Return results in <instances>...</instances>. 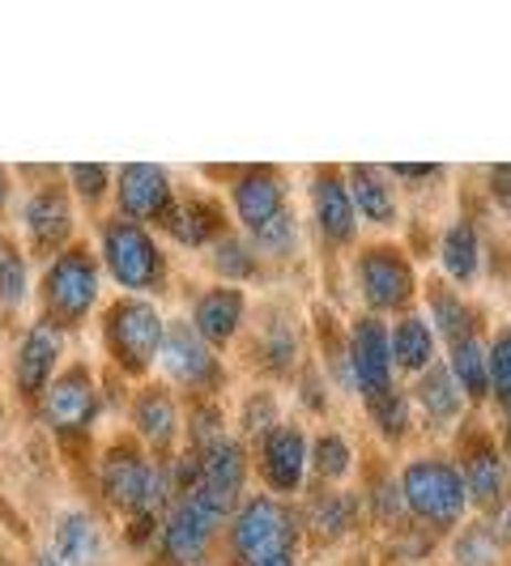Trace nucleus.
Instances as JSON below:
<instances>
[{"label": "nucleus", "mask_w": 511, "mask_h": 566, "mask_svg": "<svg viewBox=\"0 0 511 566\" xmlns=\"http://www.w3.org/2000/svg\"><path fill=\"white\" fill-rule=\"evenodd\" d=\"M230 205L234 218L248 227L255 252L285 255L294 248V213L285 205V184L273 167H248L243 175H234L230 184Z\"/></svg>", "instance_id": "nucleus-1"}, {"label": "nucleus", "mask_w": 511, "mask_h": 566, "mask_svg": "<svg viewBox=\"0 0 511 566\" xmlns=\"http://www.w3.org/2000/svg\"><path fill=\"white\" fill-rule=\"evenodd\" d=\"M98 478H103V494H107V503L119 507L128 520H154L158 511L167 507V469L158 464V460H149V455L137 448V443H128V439H119L107 448L103 455V469H98Z\"/></svg>", "instance_id": "nucleus-2"}, {"label": "nucleus", "mask_w": 511, "mask_h": 566, "mask_svg": "<svg viewBox=\"0 0 511 566\" xmlns=\"http://www.w3.org/2000/svg\"><path fill=\"white\" fill-rule=\"evenodd\" d=\"M400 499L409 515L426 528H452L456 520L469 507L465 478L452 460L444 455H423L400 473Z\"/></svg>", "instance_id": "nucleus-3"}, {"label": "nucleus", "mask_w": 511, "mask_h": 566, "mask_svg": "<svg viewBox=\"0 0 511 566\" xmlns=\"http://www.w3.org/2000/svg\"><path fill=\"white\" fill-rule=\"evenodd\" d=\"M103 264L115 277V285L133 294H163L167 290V255L154 243V234L128 218L115 213L103 222Z\"/></svg>", "instance_id": "nucleus-4"}, {"label": "nucleus", "mask_w": 511, "mask_h": 566, "mask_svg": "<svg viewBox=\"0 0 511 566\" xmlns=\"http://www.w3.org/2000/svg\"><path fill=\"white\" fill-rule=\"evenodd\" d=\"M167 324L149 298H115L112 312L103 315V340L107 354L124 375H145L154 358L163 354Z\"/></svg>", "instance_id": "nucleus-5"}, {"label": "nucleus", "mask_w": 511, "mask_h": 566, "mask_svg": "<svg viewBox=\"0 0 511 566\" xmlns=\"http://www.w3.org/2000/svg\"><path fill=\"white\" fill-rule=\"evenodd\" d=\"M39 298H43L48 324H56V328L82 324L98 298V260L77 243L52 255L43 269V282H39Z\"/></svg>", "instance_id": "nucleus-6"}, {"label": "nucleus", "mask_w": 511, "mask_h": 566, "mask_svg": "<svg viewBox=\"0 0 511 566\" xmlns=\"http://www.w3.org/2000/svg\"><path fill=\"white\" fill-rule=\"evenodd\" d=\"M294 537H299L294 511L278 503L273 494H255V499H248L243 507L230 515V554H234V563L243 566L290 554Z\"/></svg>", "instance_id": "nucleus-7"}, {"label": "nucleus", "mask_w": 511, "mask_h": 566, "mask_svg": "<svg viewBox=\"0 0 511 566\" xmlns=\"http://www.w3.org/2000/svg\"><path fill=\"white\" fill-rule=\"evenodd\" d=\"M234 511L213 499L205 485H192L179 494L175 511L167 515L163 524V563L167 566H197L209 549L213 533L222 528V520H230Z\"/></svg>", "instance_id": "nucleus-8"}, {"label": "nucleus", "mask_w": 511, "mask_h": 566, "mask_svg": "<svg viewBox=\"0 0 511 566\" xmlns=\"http://www.w3.org/2000/svg\"><path fill=\"white\" fill-rule=\"evenodd\" d=\"M358 290H363V303L371 307V315H388V312H414V269L397 248H363L358 252Z\"/></svg>", "instance_id": "nucleus-9"}, {"label": "nucleus", "mask_w": 511, "mask_h": 566, "mask_svg": "<svg viewBox=\"0 0 511 566\" xmlns=\"http://www.w3.org/2000/svg\"><path fill=\"white\" fill-rule=\"evenodd\" d=\"M158 358H163L170 379L179 388H188V392H218L227 384V370L218 363L213 345H205V337H200L197 328H188L184 319L167 324V337H163V354Z\"/></svg>", "instance_id": "nucleus-10"}, {"label": "nucleus", "mask_w": 511, "mask_h": 566, "mask_svg": "<svg viewBox=\"0 0 511 566\" xmlns=\"http://www.w3.org/2000/svg\"><path fill=\"white\" fill-rule=\"evenodd\" d=\"M98 418V388L90 367H69L52 379V388L43 392V422L56 430L60 439H82Z\"/></svg>", "instance_id": "nucleus-11"}, {"label": "nucleus", "mask_w": 511, "mask_h": 566, "mask_svg": "<svg viewBox=\"0 0 511 566\" xmlns=\"http://www.w3.org/2000/svg\"><path fill=\"white\" fill-rule=\"evenodd\" d=\"M350 370L354 384L367 400L393 392V340H388V324L379 315H358L350 328Z\"/></svg>", "instance_id": "nucleus-12"}, {"label": "nucleus", "mask_w": 511, "mask_h": 566, "mask_svg": "<svg viewBox=\"0 0 511 566\" xmlns=\"http://www.w3.org/2000/svg\"><path fill=\"white\" fill-rule=\"evenodd\" d=\"M307 439L294 422H273L255 439V464L273 494H299L307 473Z\"/></svg>", "instance_id": "nucleus-13"}, {"label": "nucleus", "mask_w": 511, "mask_h": 566, "mask_svg": "<svg viewBox=\"0 0 511 566\" xmlns=\"http://www.w3.org/2000/svg\"><path fill=\"white\" fill-rule=\"evenodd\" d=\"M460 478H465V494L469 503L482 511H494L503 503V490H508V464L499 443L486 434V430H465V443H460Z\"/></svg>", "instance_id": "nucleus-14"}, {"label": "nucleus", "mask_w": 511, "mask_h": 566, "mask_svg": "<svg viewBox=\"0 0 511 566\" xmlns=\"http://www.w3.org/2000/svg\"><path fill=\"white\" fill-rule=\"evenodd\" d=\"M115 205H119V218L128 222H163L175 205L170 192V175L163 167H149V163H133V167H119L115 175Z\"/></svg>", "instance_id": "nucleus-15"}, {"label": "nucleus", "mask_w": 511, "mask_h": 566, "mask_svg": "<svg viewBox=\"0 0 511 566\" xmlns=\"http://www.w3.org/2000/svg\"><path fill=\"white\" fill-rule=\"evenodd\" d=\"M22 222H27L30 248L43 252L48 260L60 255L64 248H73V205H69V192L60 184H43L34 188L30 200L22 205Z\"/></svg>", "instance_id": "nucleus-16"}, {"label": "nucleus", "mask_w": 511, "mask_h": 566, "mask_svg": "<svg viewBox=\"0 0 511 566\" xmlns=\"http://www.w3.org/2000/svg\"><path fill=\"white\" fill-rule=\"evenodd\" d=\"M197 452V485H205L213 499H222L230 511L239 507V494H243V482H248V455L234 439H205L192 448Z\"/></svg>", "instance_id": "nucleus-17"}, {"label": "nucleus", "mask_w": 511, "mask_h": 566, "mask_svg": "<svg viewBox=\"0 0 511 566\" xmlns=\"http://www.w3.org/2000/svg\"><path fill=\"white\" fill-rule=\"evenodd\" d=\"M60 349H64V328L48 324V319H39L22 337L18 358H13V375H18V392L22 397H43L52 388V370L60 363Z\"/></svg>", "instance_id": "nucleus-18"}, {"label": "nucleus", "mask_w": 511, "mask_h": 566, "mask_svg": "<svg viewBox=\"0 0 511 566\" xmlns=\"http://www.w3.org/2000/svg\"><path fill=\"white\" fill-rule=\"evenodd\" d=\"M312 205H315L320 234H324L333 248H345V243L354 239V227H358V209H354V197H350V184H345L333 167L315 170Z\"/></svg>", "instance_id": "nucleus-19"}, {"label": "nucleus", "mask_w": 511, "mask_h": 566, "mask_svg": "<svg viewBox=\"0 0 511 566\" xmlns=\"http://www.w3.org/2000/svg\"><path fill=\"white\" fill-rule=\"evenodd\" d=\"M163 230L170 239H179L184 248H213L218 239H227V213L213 197H197L188 192L184 200L170 205V213L163 218Z\"/></svg>", "instance_id": "nucleus-20"}, {"label": "nucleus", "mask_w": 511, "mask_h": 566, "mask_svg": "<svg viewBox=\"0 0 511 566\" xmlns=\"http://www.w3.org/2000/svg\"><path fill=\"white\" fill-rule=\"evenodd\" d=\"M243 307H248L243 290H234V285H213V290H205V294L197 298L192 328L205 337V345L222 349V345H230V337L239 333V324H243Z\"/></svg>", "instance_id": "nucleus-21"}, {"label": "nucleus", "mask_w": 511, "mask_h": 566, "mask_svg": "<svg viewBox=\"0 0 511 566\" xmlns=\"http://www.w3.org/2000/svg\"><path fill=\"white\" fill-rule=\"evenodd\" d=\"M414 405L426 413V422L430 426H452L460 413H465V392H460V384L452 379V370L448 367H426L418 375V384H414Z\"/></svg>", "instance_id": "nucleus-22"}, {"label": "nucleus", "mask_w": 511, "mask_h": 566, "mask_svg": "<svg viewBox=\"0 0 511 566\" xmlns=\"http://www.w3.org/2000/svg\"><path fill=\"white\" fill-rule=\"evenodd\" d=\"M133 422L154 452H170V443L179 434V409H175L167 388H142L133 400Z\"/></svg>", "instance_id": "nucleus-23"}, {"label": "nucleus", "mask_w": 511, "mask_h": 566, "mask_svg": "<svg viewBox=\"0 0 511 566\" xmlns=\"http://www.w3.org/2000/svg\"><path fill=\"white\" fill-rule=\"evenodd\" d=\"M388 340H393V363L405 375H423L426 367H435V328L426 315L405 312L388 328Z\"/></svg>", "instance_id": "nucleus-24"}, {"label": "nucleus", "mask_w": 511, "mask_h": 566, "mask_svg": "<svg viewBox=\"0 0 511 566\" xmlns=\"http://www.w3.org/2000/svg\"><path fill=\"white\" fill-rule=\"evenodd\" d=\"M56 558L73 566H103V533L94 515L69 511L56 524Z\"/></svg>", "instance_id": "nucleus-25"}, {"label": "nucleus", "mask_w": 511, "mask_h": 566, "mask_svg": "<svg viewBox=\"0 0 511 566\" xmlns=\"http://www.w3.org/2000/svg\"><path fill=\"white\" fill-rule=\"evenodd\" d=\"M350 197H354L358 218H367V222H375V227L397 222L393 188H388V179L379 175V167H350Z\"/></svg>", "instance_id": "nucleus-26"}, {"label": "nucleus", "mask_w": 511, "mask_h": 566, "mask_svg": "<svg viewBox=\"0 0 511 566\" xmlns=\"http://www.w3.org/2000/svg\"><path fill=\"white\" fill-rule=\"evenodd\" d=\"M478 255H482V243H478V230L469 227V222H456L444 234V273H448V282H473L478 277Z\"/></svg>", "instance_id": "nucleus-27"}, {"label": "nucleus", "mask_w": 511, "mask_h": 566, "mask_svg": "<svg viewBox=\"0 0 511 566\" xmlns=\"http://www.w3.org/2000/svg\"><path fill=\"white\" fill-rule=\"evenodd\" d=\"M213 269L222 273V277H234V282H248L255 273V248L252 239H239V234H227V239H218L213 243Z\"/></svg>", "instance_id": "nucleus-28"}, {"label": "nucleus", "mask_w": 511, "mask_h": 566, "mask_svg": "<svg viewBox=\"0 0 511 566\" xmlns=\"http://www.w3.org/2000/svg\"><path fill=\"white\" fill-rule=\"evenodd\" d=\"M307 460H312L315 473L324 482H341L350 473V464H354V452H350V443L341 434H320L312 443V452H307Z\"/></svg>", "instance_id": "nucleus-29"}, {"label": "nucleus", "mask_w": 511, "mask_h": 566, "mask_svg": "<svg viewBox=\"0 0 511 566\" xmlns=\"http://www.w3.org/2000/svg\"><path fill=\"white\" fill-rule=\"evenodd\" d=\"M494 549H499V541H494V528H490V524H469V528H460V537H456V545H452L456 566H494Z\"/></svg>", "instance_id": "nucleus-30"}, {"label": "nucleus", "mask_w": 511, "mask_h": 566, "mask_svg": "<svg viewBox=\"0 0 511 566\" xmlns=\"http://www.w3.org/2000/svg\"><path fill=\"white\" fill-rule=\"evenodd\" d=\"M486 370H490V392L494 400L511 409V328H503L499 337L486 345Z\"/></svg>", "instance_id": "nucleus-31"}, {"label": "nucleus", "mask_w": 511, "mask_h": 566, "mask_svg": "<svg viewBox=\"0 0 511 566\" xmlns=\"http://www.w3.org/2000/svg\"><path fill=\"white\" fill-rule=\"evenodd\" d=\"M367 405H371V422L379 426V434H384L388 443L405 439V430H409V400L400 397L397 388L384 392V397L367 400Z\"/></svg>", "instance_id": "nucleus-32"}, {"label": "nucleus", "mask_w": 511, "mask_h": 566, "mask_svg": "<svg viewBox=\"0 0 511 566\" xmlns=\"http://www.w3.org/2000/svg\"><path fill=\"white\" fill-rule=\"evenodd\" d=\"M22 294H27V255L4 243V255H0V303L18 307Z\"/></svg>", "instance_id": "nucleus-33"}, {"label": "nucleus", "mask_w": 511, "mask_h": 566, "mask_svg": "<svg viewBox=\"0 0 511 566\" xmlns=\"http://www.w3.org/2000/svg\"><path fill=\"white\" fill-rule=\"evenodd\" d=\"M69 179H73V192H77L85 205H98L103 192H107V184H112V167H98V163H90V167H69Z\"/></svg>", "instance_id": "nucleus-34"}, {"label": "nucleus", "mask_w": 511, "mask_h": 566, "mask_svg": "<svg viewBox=\"0 0 511 566\" xmlns=\"http://www.w3.org/2000/svg\"><path fill=\"white\" fill-rule=\"evenodd\" d=\"M264 354H269V363L278 370H285L294 363V333H290V324H278L269 340H264Z\"/></svg>", "instance_id": "nucleus-35"}, {"label": "nucleus", "mask_w": 511, "mask_h": 566, "mask_svg": "<svg viewBox=\"0 0 511 566\" xmlns=\"http://www.w3.org/2000/svg\"><path fill=\"white\" fill-rule=\"evenodd\" d=\"M490 197H494V205H499L503 213H511V167L490 170Z\"/></svg>", "instance_id": "nucleus-36"}, {"label": "nucleus", "mask_w": 511, "mask_h": 566, "mask_svg": "<svg viewBox=\"0 0 511 566\" xmlns=\"http://www.w3.org/2000/svg\"><path fill=\"white\" fill-rule=\"evenodd\" d=\"M435 170L444 167H393V175H400V179H430Z\"/></svg>", "instance_id": "nucleus-37"}, {"label": "nucleus", "mask_w": 511, "mask_h": 566, "mask_svg": "<svg viewBox=\"0 0 511 566\" xmlns=\"http://www.w3.org/2000/svg\"><path fill=\"white\" fill-rule=\"evenodd\" d=\"M255 566H294V549H290V554H278V558H264V563H255Z\"/></svg>", "instance_id": "nucleus-38"}, {"label": "nucleus", "mask_w": 511, "mask_h": 566, "mask_svg": "<svg viewBox=\"0 0 511 566\" xmlns=\"http://www.w3.org/2000/svg\"><path fill=\"white\" fill-rule=\"evenodd\" d=\"M503 452L511 455V409H503Z\"/></svg>", "instance_id": "nucleus-39"}, {"label": "nucleus", "mask_w": 511, "mask_h": 566, "mask_svg": "<svg viewBox=\"0 0 511 566\" xmlns=\"http://www.w3.org/2000/svg\"><path fill=\"white\" fill-rule=\"evenodd\" d=\"M503 541L511 545V503H508V511H503Z\"/></svg>", "instance_id": "nucleus-40"}, {"label": "nucleus", "mask_w": 511, "mask_h": 566, "mask_svg": "<svg viewBox=\"0 0 511 566\" xmlns=\"http://www.w3.org/2000/svg\"><path fill=\"white\" fill-rule=\"evenodd\" d=\"M4 200H9V175L0 170V205H4Z\"/></svg>", "instance_id": "nucleus-41"}, {"label": "nucleus", "mask_w": 511, "mask_h": 566, "mask_svg": "<svg viewBox=\"0 0 511 566\" xmlns=\"http://www.w3.org/2000/svg\"><path fill=\"white\" fill-rule=\"evenodd\" d=\"M39 566H64V563H60V558H52V554H43V558H39Z\"/></svg>", "instance_id": "nucleus-42"}, {"label": "nucleus", "mask_w": 511, "mask_h": 566, "mask_svg": "<svg viewBox=\"0 0 511 566\" xmlns=\"http://www.w3.org/2000/svg\"><path fill=\"white\" fill-rule=\"evenodd\" d=\"M0 255H4V239H0Z\"/></svg>", "instance_id": "nucleus-43"}]
</instances>
